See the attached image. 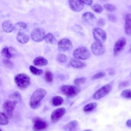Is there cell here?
<instances>
[{"label":"cell","mask_w":131,"mask_h":131,"mask_svg":"<svg viewBox=\"0 0 131 131\" xmlns=\"http://www.w3.org/2000/svg\"><path fill=\"white\" fill-rule=\"evenodd\" d=\"M126 125L129 127V128H131V119H128L126 121Z\"/></svg>","instance_id":"b9f144b4"},{"label":"cell","mask_w":131,"mask_h":131,"mask_svg":"<svg viewBox=\"0 0 131 131\" xmlns=\"http://www.w3.org/2000/svg\"><path fill=\"white\" fill-rule=\"evenodd\" d=\"M121 96L125 98L131 99V90H123L121 93Z\"/></svg>","instance_id":"d6a6232c"},{"label":"cell","mask_w":131,"mask_h":131,"mask_svg":"<svg viewBox=\"0 0 131 131\" xmlns=\"http://www.w3.org/2000/svg\"><path fill=\"white\" fill-rule=\"evenodd\" d=\"M9 123V119L8 116L3 113L0 112V125H5Z\"/></svg>","instance_id":"484cf974"},{"label":"cell","mask_w":131,"mask_h":131,"mask_svg":"<svg viewBox=\"0 0 131 131\" xmlns=\"http://www.w3.org/2000/svg\"><path fill=\"white\" fill-rule=\"evenodd\" d=\"M16 103L17 102L15 101L7 100L3 103V110L8 117L11 118L12 117L13 112L15 107Z\"/></svg>","instance_id":"52a82bcc"},{"label":"cell","mask_w":131,"mask_h":131,"mask_svg":"<svg viewBox=\"0 0 131 131\" xmlns=\"http://www.w3.org/2000/svg\"><path fill=\"white\" fill-rule=\"evenodd\" d=\"M126 43V40L124 37L119 38L115 43L113 48V54L117 56L124 48Z\"/></svg>","instance_id":"8fae6325"},{"label":"cell","mask_w":131,"mask_h":131,"mask_svg":"<svg viewBox=\"0 0 131 131\" xmlns=\"http://www.w3.org/2000/svg\"><path fill=\"white\" fill-rule=\"evenodd\" d=\"M112 88V85L110 83L102 86L94 93L92 96L93 99L95 100H98L104 97L110 93Z\"/></svg>","instance_id":"5b68a950"},{"label":"cell","mask_w":131,"mask_h":131,"mask_svg":"<svg viewBox=\"0 0 131 131\" xmlns=\"http://www.w3.org/2000/svg\"><path fill=\"white\" fill-rule=\"evenodd\" d=\"M2 28L4 31L5 32L10 33L14 30V25H13L10 20H6L3 23Z\"/></svg>","instance_id":"e0dca14e"},{"label":"cell","mask_w":131,"mask_h":131,"mask_svg":"<svg viewBox=\"0 0 131 131\" xmlns=\"http://www.w3.org/2000/svg\"><path fill=\"white\" fill-rule=\"evenodd\" d=\"M66 110L64 107H60L55 110L51 115V120L52 123L57 122L66 113Z\"/></svg>","instance_id":"5bb4252c"},{"label":"cell","mask_w":131,"mask_h":131,"mask_svg":"<svg viewBox=\"0 0 131 131\" xmlns=\"http://www.w3.org/2000/svg\"><path fill=\"white\" fill-rule=\"evenodd\" d=\"M93 35L96 41L102 44L105 42L107 38L106 32L99 27H95L93 29Z\"/></svg>","instance_id":"8992f818"},{"label":"cell","mask_w":131,"mask_h":131,"mask_svg":"<svg viewBox=\"0 0 131 131\" xmlns=\"http://www.w3.org/2000/svg\"><path fill=\"white\" fill-rule=\"evenodd\" d=\"M124 31L126 34L131 35V14L127 13L125 16Z\"/></svg>","instance_id":"2e32d148"},{"label":"cell","mask_w":131,"mask_h":131,"mask_svg":"<svg viewBox=\"0 0 131 131\" xmlns=\"http://www.w3.org/2000/svg\"><path fill=\"white\" fill-rule=\"evenodd\" d=\"M47 91L46 90L39 88L35 90L31 96L30 100V105L31 108L35 109L40 105L41 100L46 96Z\"/></svg>","instance_id":"6da1fadb"},{"label":"cell","mask_w":131,"mask_h":131,"mask_svg":"<svg viewBox=\"0 0 131 131\" xmlns=\"http://www.w3.org/2000/svg\"><path fill=\"white\" fill-rule=\"evenodd\" d=\"M129 84V82L127 81H122L119 84V88L122 89L124 87L127 86Z\"/></svg>","instance_id":"ab89813d"},{"label":"cell","mask_w":131,"mask_h":131,"mask_svg":"<svg viewBox=\"0 0 131 131\" xmlns=\"http://www.w3.org/2000/svg\"><path fill=\"white\" fill-rule=\"evenodd\" d=\"M70 64L72 67L76 69H81L86 66V64L78 59L71 58L70 61Z\"/></svg>","instance_id":"d6986e66"},{"label":"cell","mask_w":131,"mask_h":131,"mask_svg":"<svg viewBox=\"0 0 131 131\" xmlns=\"http://www.w3.org/2000/svg\"><path fill=\"white\" fill-rule=\"evenodd\" d=\"M0 131H2V129H1V128H0Z\"/></svg>","instance_id":"bcb514c9"},{"label":"cell","mask_w":131,"mask_h":131,"mask_svg":"<svg viewBox=\"0 0 131 131\" xmlns=\"http://www.w3.org/2000/svg\"><path fill=\"white\" fill-rule=\"evenodd\" d=\"M63 102V98L59 96H56L52 98V103L54 106H59L62 104Z\"/></svg>","instance_id":"cb8c5ba5"},{"label":"cell","mask_w":131,"mask_h":131,"mask_svg":"<svg viewBox=\"0 0 131 131\" xmlns=\"http://www.w3.org/2000/svg\"><path fill=\"white\" fill-rule=\"evenodd\" d=\"M45 40L47 43L52 45H55L57 43L55 36L51 33H49L46 35Z\"/></svg>","instance_id":"7402d4cb"},{"label":"cell","mask_w":131,"mask_h":131,"mask_svg":"<svg viewBox=\"0 0 131 131\" xmlns=\"http://www.w3.org/2000/svg\"><path fill=\"white\" fill-rule=\"evenodd\" d=\"M69 6L71 10L75 12H79L83 10L84 4L81 1H69Z\"/></svg>","instance_id":"9a60e30c"},{"label":"cell","mask_w":131,"mask_h":131,"mask_svg":"<svg viewBox=\"0 0 131 131\" xmlns=\"http://www.w3.org/2000/svg\"><path fill=\"white\" fill-rule=\"evenodd\" d=\"M61 92L64 95L73 97L76 96L80 91L79 86L72 85H63L60 88Z\"/></svg>","instance_id":"3957f363"},{"label":"cell","mask_w":131,"mask_h":131,"mask_svg":"<svg viewBox=\"0 0 131 131\" xmlns=\"http://www.w3.org/2000/svg\"><path fill=\"white\" fill-rule=\"evenodd\" d=\"M107 18L109 20L112 22H116L117 20V18L116 16L113 14H107Z\"/></svg>","instance_id":"74e56055"},{"label":"cell","mask_w":131,"mask_h":131,"mask_svg":"<svg viewBox=\"0 0 131 131\" xmlns=\"http://www.w3.org/2000/svg\"><path fill=\"white\" fill-rule=\"evenodd\" d=\"M91 50L92 53L97 56H101L105 52V48L103 45L98 41H95L91 46Z\"/></svg>","instance_id":"7c38bea8"},{"label":"cell","mask_w":131,"mask_h":131,"mask_svg":"<svg viewBox=\"0 0 131 131\" xmlns=\"http://www.w3.org/2000/svg\"><path fill=\"white\" fill-rule=\"evenodd\" d=\"M29 69H30L31 72L35 75L39 76V75H42V74L43 73V71L41 70L37 69V68H36L33 66H30L29 67Z\"/></svg>","instance_id":"4316f807"},{"label":"cell","mask_w":131,"mask_h":131,"mask_svg":"<svg viewBox=\"0 0 131 131\" xmlns=\"http://www.w3.org/2000/svg\"><path fill=\"white\" fill-rule=\"evenodd\" d=\"M103 6L104 9L109 12H113L116 10V6L111 4H105Z\"/></svg>","instance_id":"836d02e7"},{"label":"cell","mask_w":131,"mask_h":131,"mask_svg":"<svg viewBox=\"0 0 131 131\" xmlns=\"http://www.w3.org/2000/svg\"><path fill=\"white\" fill-rule=\"evenodd\" d=\"M33 129L35 131H41L47 128L48 123L39 117H36L33 119Z\"/></svg>","instance_id":"9c48e42d"},{"label":"cell","mask_w":131,"mask_h":131,"mask_svg":"<svg viewBox=\"0 0 131 131\" xmlns=\"http://www.w3.org/2000/svg\"><path fill=\"white\" fill-rule=\"evenodd\" d=\"M44 77L47 83H51L53 80V75L50 71H46L45 72Z\"/></svg>","instance_id":"83f0119b"},{"label":"cell","mask_w":131,"mask_h":131,"mask_svg":"<svg viewBox=\"0 0 131 131\" xmlns=\"http://www.w3.org/2000/svg\"><path fill=\"white\" fill-rule=\"evenodd\" d=\"M83 131H91V130H83Z\"/></svg>","instance_id":"ee69618b"},{"label":"cell","mask_w":131,"mask_h":131,"mask_svg":"<svg viewBox=\"0 0 131 131\" xmlns=\"http://www.w3.org/2000/svg\"><path fill=\"white\" fill-rule=\"evenodd\" d=\"M9 98L11 99L14 100V101H15L17 102L21 100V96L19 93V92H18V91H16L13 94H10L9 96Z\"/></svg>","instance_id":"f1b7e54d"},{"label":"cell","mask_w":131,"mask_h":131,"mask_svg":"<svg viewBox=\"0 0 131 131\" xmlns=\"http://www.w3.org/2000/svg\"><path fill=\"white\" fill-rule=\"evenodd\" d=\"M27 28V25L24 22H18L14 25V30L18 32H22L21 31L26 29Z\"/></svg>","instance_id":"603a6c76"},{"label":"cell","mask_w":131,"mask_h":131,"mask_svg":"<svg viewBox=\"0 0 131 131\" xmlns=\"http://www.w3.org/2000/svg\"><path fill=\"white\" fill-rule=\"evenodd\" d=\"M14 81L16 85L21 89L28 88L31 83L29 76L24 73L17 74L14 78Z\"/></svg>","instance_id":"7a4b0ae2"},{"label":"cell","mask_w":131,"mask_h":131,"mask_svg":"<svg viewBox=\"0 0 131 131\" xmlns=\"http://www.w3.org/2000/svg\"><path fill=\"white\" fill-rule=\"evenodd\" d=\"M33 63L34 65L37 66H46L48 64V60L43 57L39 56L34 59Z\"/></svg>","instance_id":"44dd1931"},{"label":"cell","mask_w":131,"mask_h":131,"mask_svg":"<svg viewBox=\"0 0 131 131\" xmlns=\"http://www.w3.org/2000/svg\"><path fill=\"white\" fill-rule=\"evenodd\" d=\"M82 18L85 24L90 26H94L97 22V19L95 15L90 12H86L83 13L82 15Z\"/></svg>","instance_id":"4fadbf2b"},{"label":"cell","mask_w":131,"mask_h":131,"mask_svg":"<svg viewBox=\"0 0 131 131\" xmlns=\"http://www.w3.org/2000/svg\"><path fill=\"white\" fill-rule=\"evenodd\" d=\"M81 1L83 4H85L89 6H91L93 4L92 1Z\"/></svg>","instance_id":"60d3db41"},{"label":"cell","mask_w":131,"mask_h":131,"mask_svg":"<svg viewBox=\"0 0 131 131\" xmlns=\"http://www.w3.org/2000/svg\"><path fill=\"white\" fill-rule=\"evenodd\" d=\"M73 56L78 60H86L91 57V53L87 48L80 47L74 51Z\"/></svg>","instance_id":"277c9868"},{"label":"cell","mask_w":131,"mask_h":131,"mask_svg":"<svg viewBox=\"0 0 131 131\" xmlns=\"http://www.w3.org/2000/svg\"><path fill=\"white\" fill-rule=\"evenodd\" d=\"M17 40L21 43H26L29 41V37L27 34L22 32H18L16 35Z\"/></svg>","instance_id":"ffe728a7"},{"label":"cell","mask_w":131,"mask_h":131,"mask_svg":"<svg viewBox=\"0 0 131 131\" xmlns=\"http://www.w3.org/2000/svg\"><path fill=\"white\" fill-rule=\"evenodd\" d=\"M1 53L2 55L5 57H6V58L9 59L12 57V55L9 51V49L7 47L4 48L1 51Z\"/></svg>","instance_id":"4dcf8cb0"},{"label":"cell","mask_w":131,"mask_h":131,"mask_svg":"<svg viewBox=\"0 0 131 131\" xmlns=\"http://www.w3.org/2000/svg\"><path fill=\"white\" fill-rule=\"evenodd\" d=\"M57 60L61 63H64L67 61L68 57L66 55L63 53H59L57 55Z\"/></svg>","instance_id":"1f68e13d"},{"label":"cell","mask_w":131,"mask_h":131,"mask_svg":"<svg viewBox=\"0 0 131 131\" xmlns=\"http://www.w3.org/2000/svg\"><path fill=\"white\" fill-rule=\"evenodd\" d=\"M59 50L63 52H67L71 50L73 48V44L71 41L67 38L60 39L57 43Z\"/></svg>","instance_id":"30bf717a"},{"label":"cell","mask_w":131,"mask_h":131,"mask_svg":"<svg viewBox=\"0 0 131 131\" xmlns=\"http://www.w3.org/2000/svg\"><path fill=\"white\" fill-rule=\"evenodd\" d=\"M46 32L42 28H37L33 29L31 33L32 39L35 42H40L45 39Z\"/></svg>","instance_id":"ba28073f"},{"label":"cell","mask_w":131,"mask_h":131,"mask_svg":"<svg viewBox=\"0 0 131 131\" xmlns=\"http://www.w3.org/2000/svg\"><path fill=\"white\" fill-rule=\"evenodd\" d=\"M91 9L95 12L97 13H100L103 11V8L102 7L99 5V4H93L92 7Z\"/></svg>","instance_id":"f546056e"},{"label":"cell","mask_w":131,"mask_h":131,"mask_svg":"<svg viewBox=\"0 0 131 131\" xmlns=\"http://www.w3.org/2000/svg\"><path fill=\"white\" fill-rule=\"evenodd\" d=\"M130 75H131V73H130Z\"/></svg>","instance_id":"7dc6e473"},{"label":"cell","mask_w":131,"mask_h":131,"mask_svg":"<svg viewBox=\"0 0 131 131\" xmlns=\"http://www.w3.org/2000/svg\"><path fill=\"white\" fill-rule=\"evenodd\" d=\"M2 39H3V38H2V37H1V36H0V41H1L2 40Z\"/></svg>","instance_id":"7bdbcfd3"},{"label":"cell","mask_w":131,"mask_h":131,"mask_svg":"<svg viewBox=\"0 0 131 131\" xmlns=\"http://www.w3.org/2000/svg\"><path fill=\"white\" fill-rule=\"evenodd\" d=\"M1 81L0 80V85H1Z\"/></svg>","instance_id":"f6af8a7d"},{"label":"cell","mask_w":131,"mask_h":131,"mask_svg":"<svg viewBox=\"0 0 131 131\" xmlns=\"http://www.w3.org/2000/svg\"><path fill=\"white\" fill-rule=\"evenodd\" d=\"M78 123L76 120H73L67 123L64 127L65 131H76Z\"/></svg>","instance_id":"ac0fdd59"},{"label":"cell","mask_w":131,"mask_h":131,"mask_svg":"<svg viewBox=\"0 0 131 131\" xmlns=\"http://www.w3.org/2000/svg\"><path fill=\"white\" fill-rule=\"evenodd\" d=\"M105 76V73L102 72H100L99 73H97L95 74L94 75H93L92 77V79L93 80H96L99 78H101Z\"/></svg>","instance_id":"d590c367"},{"label":"cell","mask_w":131,"mask_h":131,"mask_svg":"<svg viewBox=\"0 0 131 131\" xmlns=\"http://www.w3.org/2000/svg\"><path fill=\"white\" fill-rule=\"evenodd\" d=\"M86 81V78L85 77H80V78H77L74 80V83L78 85L80 84H83L85 83Z\"/></svg>","instance_id":"e575fe53"},{"label":"cell","mask_w":131,"mask_h":131,"mask_svg":"<svg viewBox=\"0 0 131 131\" xmlns=\"http://www.w3.org/2000/svg\"><path fill=\"white\" fill-rule=\"evenodd\" d=\"M97 105V104L96 102H91L85 105L84 106L83 110L84 112H91L96 108Z\"/></svg>","instance_id":"d4e9b609"},{"label":"cell","mask_w":131,"mask_h":131,"mask_svg":"<svg viewBox=\"0 0 131 131\" xmlns=\"http://www.w3.org/2000/svg\"><path fill=\"white\" fill-rule=\"evenodd\" d=\"M3 62L5 65V66L8 68H11L13 67L12 62L8 59H4L3 60Z\"/></svg>","instance_id":"8d00e7d4"},{"label":"cell","mask_w":131,"mask_h":131,"mask_svg":"<svg viewBox=\"0 0 131 131\" xmlns=\"http://www.w3.org/2000/svg\"><path fill=\"white\" fill-rule=\"evenodd\" d=\"M105 24V20L103 18H100L97 20V25L99 27H103Z\"/></svg>","instance_id":"f35d334b"}]
</instances>
